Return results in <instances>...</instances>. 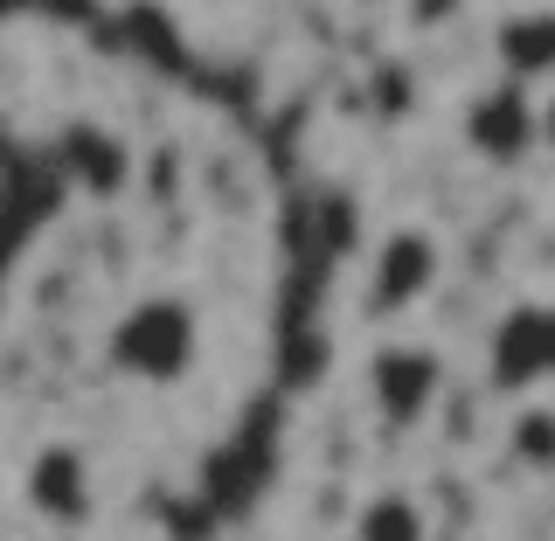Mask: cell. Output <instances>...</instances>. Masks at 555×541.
<instances>
[{"label": "cell", "mask_w": 555, "mask_h": 541, "mask_svg": "<svg viewBox=\"0 0 555 541\" xmlns=\"http://www.w3.org/2000/svg\"><path fill=\"white\" fill-rule=\"evenodd\" d=\"M430 403H438V361H430L424 347H389V355H375V410L389 416L396 430L424 424Z\"/></svg>", "instance_id": "obj_6"}, {"label": "cell", "mask_w": 555, "mask_h": 541, "mask_svg": "<svg viewBox=\"0 0 555 541\" xmlns=\"http://www.w3.org/2000/svg\"><path fill=\"white\" fill-rule=\"evenodd\" d=\"M354 541H430L416 493H369L354 507Z\"/></svg>", "instance_id": "obj_8"}, {"label": "cell", "mask_w": 555, "mask_h": 541, "mask_svg": "<svg viewBox=\"0 0 555 541\" xmlns=\"http://www.w3.org/2000/svg\"><path fill=\"white\" fill-rule=\"evenodd\" d=\"M548 369H555V320L542 306H514L507 320L493 326V361H486L493 389L528 396V389L548 382Z\"/></svg>", "instance_id": "obj_3"}, {"label": "cell", "mask_w": 555, "mask_h": 541, "mask_svg": "<svg viewBox=\"0 0 555 541\" xmlns=\"http://www.w3.org/2000/svg\"><path fill=\"white\" fill-rule=\"evenodd\" d=\"M195 355H202V320H195V306L173 299V292L132 299L112 320V334H104V361H112L126 382H153V389L188 382Z\"/></svg>", "instance_id": "obj_1"}, {"label": "cell", "mask_w": 555, "mask_h": 541, "mask_svg": "<svg viewBox=\"0 0 555 541\" xmlns=\"http://www.w3.org/2000/svg\"><path fill=\"white\" fill-rule=\"evenodd\" d=\"M514 459L528 465V473H548L555 465V410L548 403H528L514 416Z\"/></svg>", "instance_id": "obj_9"}, {"label": "cell", "mask_w": 555, "mask_h": 541, "mask_svg": "<svg viewBox=\"0 0 555 541\" xmlns=\"http://www.w3.org/2000/svg\"><path fill=\"white\" fill-rule=\"evenodd\" d=\"M493 56L507 69V83H542L555 69V14L528 8V14H507L493 28Z\"/></svg>", "instance_id": "obj_7"}, {"label": "cell", "mask_w": 555, "mask_h": 541, "mask_svg": "<svg viewBox=\"0 0 555 541\" xmlns=\"http://www.w3.org/2000/svg\"><path fill=\"white\" fill-rule=\"evenodd\" d=\"M534 132H542V118H534L528 83H500V91H486L473 112H465V139H473L486 160H507V167L534 146Z\"/></svg>", "instance_id": "obj_5"}, {"label": "cell", "mask_w": 555, "mask_h": 541, "mask_svg": "<svg viewBox=\"0 0 555 541\" xmlns=\"http://www.w3.org/2000/svg\"><path fill=\"white\" fill-rule=\"evenodd\" d=\"M444 278V250L430 230H416V222H403V230H389L375 243V265H369V312L382 320V312H410L416 299H430V285Z\"/></svg>", "instance_id": "obj_2"}, {"label": "cell", "mask_w": 555, "mask_h": 541, "mask_svg": "<svg viewBox=\"0 0 555 541\" xmlns=\"http://www.w3.org/2000/svg\"><path fill=\"white\" fill-rule=\"evenodd\" d=\"M451 14H465V0H410V28H438Z\"/></svg>", "instance_id": "obj_10"}, {"label": "cell", "mask_w": 555, "mask_h": 541, "mask_svg": "<svg viewBox=\"0 0 555 541\" xmlns=\"http://www.w3.org/2000/svg\"><path fill=\"white\" fill-rule=\"evenodd\" d=\"M28 500L56 528H83L91 520V459L77 445H42L28 465Z\"/></svg>", "instance_id": "obj_4"}, {"label": "cell", "mask_w": 555, "mask_h": 541, "mask_svg": "<svg viewBox=\"0 0 555 541\" xmlns=\"http://www.w3.org/2000/svg\"><path fill=\"white\" fill-rule=\"evenodd\" d=\"M369 8H389V0H369Z\"/></svg>", "instance_id": "obj_11"}]
</instances>
